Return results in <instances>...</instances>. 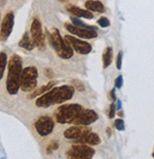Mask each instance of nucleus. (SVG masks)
I'll return each instance as SVG.
<instances>
[{
	"instance_id": "nucleus-1",
	"label": "nucleus",
	"mask_w": 154,
	"mask_h": 159,
	"mask_svg": "<svg viewBox=\"0 0 154 159\" xmlns=\"http://www.w3.org/2000/svg\"><path fill=\"white\" fill-rule=\"evenodd\" d=\"M75 87L73 85H61L53 87L46 94L36 99V106L40 108H47L55 104L64 103L73 98Z\"/></svg>"
},
{
	"instance_id": "nucleus-2",
	"label": "nucleus",
	"mask_w": 154,
	"mask_h": 159,
	"mask_svg": "<svg viewBox=\"0 0 154 159\" xmlns=\"http://www.w3.org/2000/svg\"><path fill=\"white\" fill-rule=\"evenodd\" d=\"M22 58L13 54L8 62V77H7V91L10 95H16L20 89V79L23 71Z\"/></svg>"
},
{
	"instance_id": "nucleus-3",
	"label": "nucleus",
	"mask_w": 154,
	"mask_h": 159,
	"mask_svg": "<svg viewBox=\"0 0 154 159\" xmlns=\"http://www.w3.org/2000/svg\"><path fill=\"white\" fill-rule=\"evenodd\" d=\"M84 108L78 103H66L58 107L54 113L55 119L61 124H73Z\"/></svg>"
},
{
	"instance_id": "nucleus-4",
	"label": "nucleus",
	"mask_w": 154,
	"mask_h": 159,
	"mask_svg": "<svg viewBox=\"0 0 154 159\" xmlns=\"http://www.w3.org/2000/svg\"><path fill=\"white\" fill-rule=\"evenodd\" d=\"M47 38L50 45L54 48L57 55L62 59H70L73 57L74 50L65 42L64 38L62 37L58 29L53 28L50 31H47Z\"/></svg>"
},
{
	"instance_id": "nucleus-5",
	"label": "nucleus",
	"mask_w": 154,
	"mask_h": 159,
	"mask_svg": "<svg viewBox=\"0 0 154 159\" xmlns=\"http://www.w3.org/2000/svg\"><path fill=\"white\" fill-rule=\"evenodd\" d=\"M38 70L35 66H28L23 69L20 79V88L24 92H32L36 89Z\"/></svg>"
},
{
	"instance_id": "nucleus-6",
	"label": "nucleus",
	"mask_w": 154,
	"mask_h": 159,
	"mask_svg": "<svg viewBox=\"0 0 154 159\" xmlns=\"http://www.w3.org/2000/svg\"><path fill=\"white\" fill-rule=\"evenodd\" d=\"M94 154L95 150L84 144L74 145L66 152L68 159H92Z\"/></svg>"
},
{
	"instance_id": "nucleus-7",
	"label": "nucleus",
	"mask_w": 154,
	"mask_h": 159,
	"mask_svg": "<svg viewBox=\"0 0 154 159\" xmlns=\"http://www.w3.org/2000/svg\"><path fill=\"white\" fill-rule=\"evenodd\" d=\"M30 35L33 39L35 46L40 49H45L46 48L45 34L43 32L42 24L39 21V19L34 18L32 20V23L30 26Z\"/></svg>"
},
{
	"instance_id": "nucleus-8",
	"label": "nucleus",
	"mask_w": 154,
	"mask_h": 159,
	"mask_svg": "<svg viewBox=\"0 0 154 159\" xmlns=\"http://www.w3.org/2000/svg\"><path fill=\"white\" fill-rule=\"evenodd\" d=\"M64 40H65V42L72 48V49L75 50L76 52H78L79 54L86 55L92 51L91 44H89L88 42H85V41H81V40L79 38H76L71 35H65Z\"/></svg>"
},
{
	"instance_id": "nucleus-9",
	"label": "nucleus",
	"mask_w": 154,
	"mask_h": 159,
	"mask_svg": "<svg viewBox=\"0 0 154 159\" xmlns=\"http://www.w3.org/2000/svg\"><path fill=\"white\" fill-rule=\"evenodd\" d=\"M54 120L48 116H42L34 123V127L41 136H46L50 134L54 129Z\"/></svg>"
},
{
	"instance_id": "nucleus-10",
	"label": "nucleus",
	"mask_w": 154,
	"mask_h": 159,
	"mask_svg": "<svg viewBox=\"0 0 154 159\" xmlns=\"http://www.w3.org/2000/svg\"><path fill=\"white\" fill-rule=\"evenodd\" d=\"M13 25H14V15L11 11H10L4 16L2 20L1 27H0V41L5 42L10 37L13 29Z\"/></svg>"
},
{
	"instance_id": "nucleus-11",
	"label": "nucleus",
	"mask_w": 154,
	"mask_h": 159,
	"mask_svg": "<svg viewBox=\"0 0 154 159\" xmlns=\"http://www.w3.org/2000/svg\"><path fill=\"white\" fill-rule=\"evenodd\" d=\"M90 132H91V128L89 126L75 125V126H71L68 129H66L64 133V135L67 139H71V140L77 141Z\"/></svg>"
},
{
	"instance_id": "nucleus-12",
	"label": "nucleus",
	"mask_w": 154,
	"mask_h": 159,
	"mask_svg": "<svg viewBox=\"0 0 154 159\" xmlns=\"http://www.w3.org/2000/svg\"><path fill=\"white\" fill-rule=\"evenodd\" d=\"M99 119V115L92 109H83L80 114L78 118L74 121L73 125H81L89 126L92 123L95 122Z\"/></svg>"
},
{
	"instance_id": "nucleus-13",
	"label": "nucleus",
	"mask_w": 154,
	"mask_h": 159,
	"mask_svg": "<svg viewBox=\"0 0 154 159\" xmlns=\"http://www.w3.org/2000/svg\"><path fill=\"white\" fill-rule=\"evenodd\" d=\"M64 27L71 34H74L76 36L83 38V39H93V38L98 37V33L95 30L80 28V27L74 26L73 24H70V23H65Z\"/></svg>"
},
{
	"instance_id": "nucleus-14",
	"label": "nucleus",
	"mask_w": 154,
	"mask_h": 159,
	"mask_svg": "<svg viewBox=\"0 0 154 159\" xmlns=\"http://www.w3.org/2000/svg\"><path fill=\"white\" fill-rule=\"evenodd\" d=\"M76 142L78 144H84V145H88V146H97V145L100 144L101 139L98 134L90 132L87 134H85L83 137L79 139V140H77Z\"/></svg>"
},
{
	"instance_id": "nucleus-15",
	"label": "nucleus",
	"mask_w": 154,
	"mask_h": 159,
	"mask_svg": "<svg viewBox=\"0 0 154 159\" xmlns=\"http://www.w3.org/2000/svg\"><path fill=\"white\" fill-rule=\"evenodd\" d=\"M66 10L73 15H75L76 17H83L86 19H92L94 17V14L87 11V10H83L81 9L77 6H73V5H67L66 6Z\"/></svg>"
},
{
	"instance_id": "nucleus-16",
	"label": "nucleus",
	"mask_w": 154,
	"mask_h": 159,
	"mask_svg": "<svg viewBox=\"0 0 154 159\" xmlns=\"http://www.w3.org/2000/svg\"><path fill=\"white\" fill-rule=\"evenodd\" d=\"M56 84H57V82H55V81H50V82H48L46 84H45V85L39 87V88H37V89L33 90L32 93L29 96V98H36V97H40V96L46 94V92H48L49 90H51V89L55 86Z\"/></svg>"
},
{
	"instance_id": "nucleus-17",
	"label": "nucleus",
	"mask_w": 154,
	"mask_h": 159,
	"mask_svg": "<svg viewBox=\"0 0 154 159\" xmlns=\"http://www.w3.org/2000/svg\"><path fill=\"white\" fill-rule=\"evenodd\" d=\"M85 8L89 11H97L99 13H102L105 11L104 5L99 0H88L85 2Z\"/></svg>"
},
{
	"instance_id": "nucleus-18",
	"label": "nucleus",
	"mask_w": 154,
	"mask_h": 159,
	"mask_svg": "<svg viewBox=\"0 0 154 159\" xmlns=\"http://www.w3.org/2000/svg\"><path fill=\"white\" fill-rule=\"evenodd\" d=\"M19 47H21L27 50H32L36 47L31 35L29 32H26L23 35V37L20 40V42H19Z\"/></svg>"
},
{
	"instance_id": "nucleus-19",
	"label": "nucleus",
	"mask_w": 154,
	"mask_h": 159,
	"mask_svg": "<svg viewBox=\"0 0 154 159\" xmlns=\"http://www.w3.org/2000/svg\"><path fill=\"white\" fill-rule=\"evenodd\" d=\"M112 48L108 47L106 48V49L104 50L103 52V55H102V61H103V68H107L110 66V65L112 64Z\"/></svg>"
},
{
	"instance_id": "nucleus-20",
	"label": "nucleus",
	"mask_w": 154,
	"mask_h": 159,
	"mask_svg": "<svg viewBox=\"0 0 154 159\" xmlns=\"http://www.w3.org/2000/svg\"><path fill=\"white\" fill-rule=\"evenodd\" d=\"M7 65H8L7 54L5 52H0V80L3 78Z\"/></svg>"
},
{
	"instance_id": "nucleus-21",
	"label": "nucleus",
	"mask_w": 154,
	"mask_h": 159,
	"mask_svg": "<svg viewBox=\"0 0 154 159\" xmlns=\"http://www.w3.org/2000/svg\"><path fill=\"white\" fill-rule=\"evenodd\" d=\"M59 142L58 141H56V140H53V141H51L49 144H48V146H47V148H46V152L49 154V153H51V152H53L54 151H56V150H58L59 149Z\"/></svg>"
},
{
	"instance_id": "nucleus-22",
	"label": "nucleus",
	"mask_w": 154,
	"mask_h": 159,
	"mask_svg": "<svg viewBox=\"0 0 154 159\" xmlns=\"http://www.w3.org/2000/svg\"><path fill=\"white\" fill-rule=\"evenodd\" d=\"M114 126L118 131H124L125 130V123L121 118H118L114 121Z\"/></svg>"
},
{
	"instance_id": "nucleus-23",
	"label": "nucleus",
	"mask_w": 154,
	"mask_h": 159,
	"mask_svg": "<svg viewBox=\"0 0 154 159\" xmlns=\"http://www.w3.org/2000/svg\"><path fill=\"white\" fill-rule=\"evenodd\" d=\"M99 25L102 28H108L110 26V21H109V19L106 18V17H101L99 18V20L98 21Z\"/></svg>"
},
{
	"instance_id": "nucleus-24",
	"label": "nucleus",
	"mask_w": 154,
	"mask_h": 159,
	"mask_svg": "<svg viewBox=\"0 0 154 159\" xmlns=\"http://www.w3.org/2000/svg\"><path fill=\"white\" fill-rule=\"evenodd\" d=\"M72 84H73V86L75 88H77L79 91H83L84 90V86H83V84L80 81H74L72 83Z\"/></svg>"
},
{
	"instance_id": "nucleus-25",
	"label": "nucleus",
	"mask_w": 154,
	"mask_h": 159,
	"mask_svg": "<svg viewBox=\"0 0 154 159\" xmlns=\"http://www.w3.org/2000/svg\"><path fill=\"white\" fill-rule=\"evenodd\" d=\"M122 55H123V53L121 51L117 55V69H121V66H122Z\"/></svg>"
},
{
	"instance_id": "nucleus-26",
	"label": "nucleus",
	"mask_w": 154,
	"mask_h": 159,
	"mask_svg": "<svg viewBox=\"0 0 154 159\" xmlns=\"http://www.w3.org/2000/svg\"><path fill=\"white\" fill-rule=\"evenodd\" d=\"M115 109H117V107H115L114 103H112L111 107H110V113H109V117L110 118H113L114 116H115Z\"/></svg>"
},
{
	"instance_id": "nucleus-27",
	"label": "nucleus",
	"mask_w": 154,
	"mask_h": 159,
	"mask_svg": "<svg viewBox=\"0 0 154 159\" xmlns=\"http://www.w3.org/2000/svg\"><path fill=\"white\" fill-rule=\"evenodd\" d=\"M122 84H123V78H122V76H119V77H117V80H115V87L121 88Z\"/></svg>"
},
{
	"instance_id": "nucleus-28",
	"label": "nucleus",
	"mask_w": 154,
	"mask_h": 159,
	"mask_svg": "<svg viewBox=\"0 0 154 159\" xmlns=\"http://www.w3.org/2000/svg\"><path fill=\"white\" fill-rule=\"evenodd\" d=\"M45 74H46V76L47 78H49V79L53 78V75H54V74L52 73V70H50V69H46Z\"/></svg>"
},
{
	"instance_id": "nucleus-29",
	"label": "nucleus",
	"mask_w": 154,
	"mask_h": 159,
	"mask_svg": "<svg viewBox=\"0 0 154 159\" xmlns=\"http://www.w3.org/2000/svg\"><path fill=\"white\" fill-rule=\"evenodd\" d=\"M111 97L112 98V101H115V95H114V89H112L111 91Z\"/></svg>"
},
{
	"instance_id": "nucleus-30",
	"label": "nucleus",
	"mask_w": 154,
	"mask_h": 159,
	"mask_svg": "<svg viewBox=\"0 0 154 159\" xmlns=\"http://www.w3.org/2000/svg\"><path fill=\"white\" fill-rule=\"evenodd\" d=\"M117 102H118V103H117V109H118V110H119V109L121 108V102H120V101H118Z\"/></svg>"
},
{
	"instance_id": "nucleus-31",
	"label": "nucleus",
	"mask_w": 154,
	"mask_h": 159,
	"mask_svg": "<svg viewBox=\"0 0 154 159\" xmlns=\"http://www.w3.org/2000/svg\"><path fill=\"white\" fill-rule=\"evenodd\" d=\"M152 155H153V157H154V152H153V154H152Z\"/></svg>"
}]
</instances>
